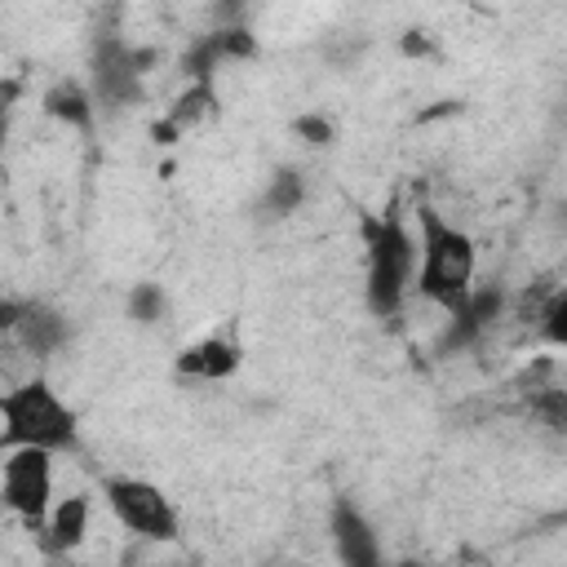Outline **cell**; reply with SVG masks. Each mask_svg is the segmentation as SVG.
Here are the masks:
<instances>
[{
    "instance_id": "6da1fadb",
    "label": "cell",
    "mask_w": 567,
    "mask_h": 567,
    "mask_svg": "<svg viewBox=\"0 0 567 567\" xmlns=\"http://www.w3.org/2000/svg\"><path fill=\"white\" fill-rule=\"evenodd\" d=\"M363 235V306L372 319H399L408 297L416 292V261L421 239L403 221L399 204H385L381 213L359 217Z\"/></svg>"
},
{
    "instance_id": "7a4b0ae2",
    "label": "cell",
    "mask_w": 567,
    "mask_h": 567,
    "mask_svg": "<svg viewBox=\"0 0 567 567\" xmlns=\"http://www.w3.org/2000/svg\"><path fill=\"white\" fill-rule=\"evenodd\" d=\"M416 239H421L416 292L447 315L478 284V244H474L470 230H461L456 221H447L434 204H421L416 208Z\"/></svg>"
},
{
    "instance_id": "3957f363",
    "label": "cell",
    "mask_w": 567,
    "mask_h": 567,
    "mask_svg": "<svg viewBox=\"0 0 567 567\" xmlns=\"http://www.w3.org/2000/svg\"><path fill=\"white\" fill-rule=\"evenodd\" d=\"M0 447H49V452H80V421L75 408L44 381L31 377L0 394Z\"/></svg>"
},
{
    "instance_id": "277c9868",
    "label": "cell",
    "mask_w": 567,
    "mask_h": 567,
    "mask_svg": "<svg viewBox=\"0 0 567 567\" xmlns=\"http://www.w3.org/2000/svg\"><path fill=\"white\" fill-rule=\"evenodd\" d=\"M155 66V49H137L120 35H97L89 49V89L102 111L120 115L146 102V71Z\"/></svg>"
},
{
    "instance_id": "5b68a950",
    "label": "cell",
    "mask_w": 567,
    "mask_h": 567,
    "mask_svg": "<svg viewBox=\"0 0 567 567\" xmlns=\"http://www.w3.org/2000/svg\"><path fill=\"white\" fill-rule=\"evenodd\" d=\"M102 496H106V509L115 514V523L137 536V540H151V545H168L177 540V509L168 501V492L151 478H137V474H111L102 478Z\"/></svg>"
},
{
    "instance_id": "8992f818",
    "label": "cell",
    "mask_w": 567,
    "mask_h": 567,
    "mask_svg": "<svg viewBox=\"0 0 567 567\" xmlns=\"http://www.w3.org/2000/svg\"><path fill=\"white\" fill-rule=\"evenodd\" d=\"M53 456L49 447H4L0 461V505L31 532H40L53 509Z\"/></svg>"
},
{
    "instance_id": "52a82bcc",
    "label": "cell",
    "mask_w": 567,
    "mask_h": 567,
    "mask_svg": "<svg viewBox=\"0 0 567 567\" xmlns=\"http://www.w3.org/2000/svg\"><path fill=\"white\" fill-rule=\"evenodd\" d=\"M0 328L31 354V359H53L71 341V319L44 297H0Z\"/></svg>"
},
{
    "instance_id": "ba28073f",
    "label": "cell",
    "mask_w": 567,
    "mask_h": 567,
    "mask_svg": "<svg viewBox=\"0 0 567 567\" xmlns=\"http://www.w3.org/2000/svg\"><path fill=\"white\" fill-rule=\"evenodd\" d=\"M261 53L257 35L248 22H221L204 35H195V44L182 53V75L186 80H213L226 62H252Z\"/></svg>"
},
{
    "instance_id": "9c48e42d",
    "label": "cell",
    "mask_w": 567,
    "mask_h": 567,
    "mask_svg": "<svg viewBox=\"0 0 567 567\" xmlns=\"http://www.w3.org/2000/svg\"><path fill=\"white\" fill-rule=\"evenodd\" d=\"M505 306H509V297H505V288H496V284H474V292L456 306V310H447V323H443V337H439V354H465V350H474L487 332H492V323L505 315Z\"/></svg>"
},
{
    "instance_id": "30bf717a",
    "label": "cell",
    "mask_w": 567,
    "mask_h": 567,
    "mask_svg": "<svg viewBox=\"0 0 567 567\" xmlns=\"http://www.w3.org/2000/svg\"><path fill=\"white\" fill-rule=\"evenodd\" d=\"M244 368V341L235 328H217V332H204L195 337L190 346H182L177 363H173V377L182 381H230L235 372Z\"/></svg>"
},
{
    "instance_id": "8fae6325",
    "label": "cell",
    "mask_w": 567,
    "mask_h": 567,
    "mask_svg": "<svg viewBox=\"0 0 567 567\" xmlns=\"http://www.w3.org/2000/svg\"><path fill=\"white\" fill-rule=\"evenodd\" d=\"M328 532H332V549L341 563H350V567H377L381 563V536L354 496H332Z\"/></svg>"
},
{
    "instance_id": "7c38bea8",
    "label": "cell",
    "mask_w": 567,
    "mask_h": 567,
    "mask_svg": "<svg viewBox=\"0 0 567 567\" xmlns=\"http://www.w3.org/2000/svg\"><path fill=\"white\" fill-rule=\"evenodd\" d=\"M89 523H93V501H89L84 492L53 501V509H49L44 527L35 532L40 554H44V558H62V554L80 549V545L89 540Z\"/></svg>"
},
{
    "instance_id": "4fadbf2b",
    "label": "cell",
    "mask_w": 567,
    "mask_h": 567,
    "mask_svg": "<svg viewBox=\"0 0 567 567\" xmlns=\"http://www.w3.org/2000/svg\"><path fill=\"white\" fill-rule=\"evenodd\" d=\"M40 111H44L53 124H66L71 133H84V137L97 128V115H102V106H97L89 80H75V75H58V80L40 93Z\"/></svg>"
},
{
    "instance_id": "5bb4252c",
    "label": "cell",
    "mask_w": 567,
    "mask_h": 567,
    "mask_svg": "<svg viewBox=\"0 0 567 567\" xmlns=\"http://www.w3.org/2000/svg\"><path fill=\"white\" fill-rule=\"evenodd\" d=\"M217 106H221V97H217V84H213V80H186V89L173 97V106L151 124V137H155L159 146H173L186 128L213 120Z\"/></svg>"
},
{
    "instance_id": "9a60e30c",
    "label": "cell",
    "mask_w": 567,
    "mask_h": 567,
    "mask_svg": "<svg viewBox=\"0 0 567 567\" xmlns=\"http://www.w3.org/2000/svg\"><path fill=\"white\" fill-rule=\"evenodd\" d=\"M306 195H310V186H306L301 168H275L257 195V217L261 221H288L306 204Z\"/></svg>"
},
{
    "instance_id": "2e32d148",
    "label": "cell",
    "mask_w": 567,
    "mask_h": 567,
    "mask_svg": "<svg viewBox=\"0 0 567 567\" xmlns=\"http://www.w3.org/2000/svg\"><path fill=\"white\" fill-rule=\"evenodd\" d=\"M523 408L549 434H567V385H558V381H532L523 390Z\"/></svg>"
},
{
    "instance_id": "e0dca14e",
    "label": "cell",
    "mask_w": 567,
    "mask_h": 567,
    "mask_svg": "<svg viewBox=\"0 0 567 567\" xmlns=\"http://www.w3.org/2000/svg\"><path fill=\"white\" fill-rule=\"evenodd\" d=\"M124 315L137 323V328H159L168 319V288L159 279H137L124 297Z\"/></svg>"
},
{
    "instance_id": "ac0fdd59",
    "label": "cell",
    "mask_w": 567,
    "mask_h": 567,
    "mask_svg": "<svg viewBox=\"0 0 567 567\" xmlns=\"http://www.w3.org/2000/svg\"><path fill=\"white\" fill-rule=\"evenodd\" d=\"M536 341L540 346H554V350H567V284L549 292L545 310L536 315Z\"/></svg>"
},
{
    "instance_id": "d6986e66",
    "label": "cell",
    "mask_w": 567,
    "mask_h": 567,
    "mask_svg": "<svg viewBox=\"0 0 567 567\" xmlns=\"http://www.w3.org/2000/svg\"><path fill=\"white\" fill-rule=\"evenodd\" d=\"M288 128H292L306 146H332V142H337V124H332L323 111H301V115L288 120Z\"/></svg>"
},
{
    "instance_id": "ffe728a7",
    "label": "cell",
    "mask_w": 567,
    "mask_h": 567,
    "mask_svg": "<svg viewBox=\"0 0 567 567\" xmlns=\"http://www.w3.org/2000/svg\"><path fill=\"white\" fill-rule=\"evenodd\" d=\"M399 49H403L408 58H430V53H434V40H430V31H421V27H412V31H403V40H399Z\"/></svg>"
}]
</instances>
